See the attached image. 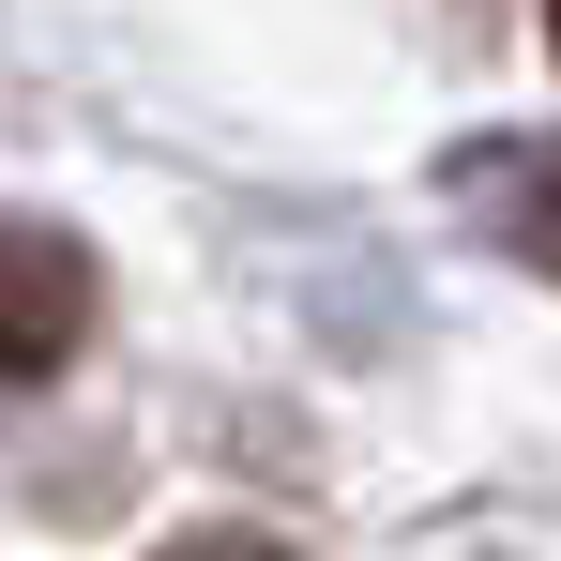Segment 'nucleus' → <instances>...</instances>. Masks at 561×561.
Returning a JSON list of instances; mask_svg holds the SVG:
<instances>
[{
  "label": "nucleus",
  "instance_id": "2",
  "mask_svg": "<svg viewBox=\"0 0 561 561\" xmlns=\"http://www.w3.org/2000/svg\"><path fill=\"white\" fill-rule=\"evenodd\" d=\"M456 183L485 197V243H501V259H531V274H561V137H516V152H470Z\"/></svg>",
  "mask_w": 561,
  "mask_h": 561
},
{
  "label": "nucleus",
  "instance_id": "4",
  "mask_svg": "<svg viewBox=\"0 0 561 561\" xmlns=\"http://www.w3.org/2000/svg\"><path fill=\"white\" fill-rule=\"evenodd\" d=\"M547 46H561V0H547Z\"/></svg>",
  "mask_w": 561,
  "mask_h": 561
},
{
  "label": "nucleus",
  "instance_id": "3",
  "mask_svg": "<svg viewBox=\"0 0 561 561\" xmlns=\"http://www.w3.org/2000/svg\"><path fill=\"white\" fill-rule=\"evenodd\" d=\"M152 561H304V547H274V531H183V547H152Z\"/></svg>",
  "mask_w": 561,
  "mask_h": 561
},
{
  "label": "nucleus",
  "instance_id": "1",
  "mask_svg": "<svg viewBox=\"0 0 561 561\" xmlns=\"http://www.w3.org/2000/svg\"><path fill=\"white\" fill-rule=\"evenodd\" d=\"M92 319H106V274L77 228H0V394L61 379L92 350Z\"/></svg>",
  "mask_w": 561,
  "mask_h": 561
}]
</instances>
